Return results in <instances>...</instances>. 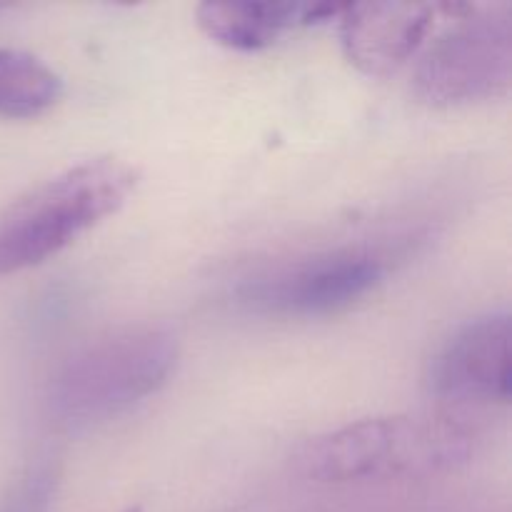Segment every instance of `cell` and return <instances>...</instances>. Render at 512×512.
<instances>
[{
	"instance_id": "1",
	"label": "cell",
	"mask_w": 512,
	"mask_h": 512,
	"mask_svg": "<svg viewBox=\"0 0 512 512\" xmlns=\"http://www.w3.org/2000/svg\"><path fill=\"white\" fill-rule=\"evenodd\" d=\"M475 438V425L463 410L385 415L308 440L298 453V468L328 485L420 478L465 463Z\"/></svg>"
},
{
	"instance_id": "2",
	"label": "cell",
	"mask_w": 512,
	"mask_h": 512,
	"mask_svg": "<svg viewBox=\"0 0 512 512\" xmlns=\"http://www.w3.org/2000/svg\"><path fill=\"white\" fill-rule=\"evenodd\" d=\"M178 355V338L163 325H128L95 338L50 378V418L65 430L118 418L168 383Z\"/></svg>"
},
{
	"instance_id": "3",
	"label": "cell",
	"mask_w": 512,
	"mask_h": 512,
	"mask_svg": "<svg viewBox=\"0 0 512 512\" xmlns=\"http://www.w3.org/2000/svg\"><path fill=\"white\" fill-rule=\"evenodd\" d=\"M138 188L125 160L90 158L20 195L0 213V275L45 263L118 213Z\"/></svg>"
},
{
	"instance_id": "4",
	"label": "cell",
	"mask_w": 512,
	"mask_h": 512,
	"mask_svg": "<svg viewBox=\"0 0 512 512\" xmlns=\"http://www.w3.org/2000/svg\"><path fill=\"white\" fill-rule=\"evenodd\" d=\"M512 80V13L508 5L470 8L445 30L415 68V93L435 108L508 95Z\"/></svg>"
},
{
	"instance_id": "5",
	"label": "cell",
	"mask_w": 512,
	"mask_h": 512,
	"mask_svg": "<svg viewBox=\"0 0 512 512\" xmlns=\"http://www.w3.org/2000/svg\"><path fill=\"white\" fill-rule=\"evenodd\" d=\"M383 275V258L370 250H328L248 280L238 303L270 318H323L373 293Z\"/></svg>"
},
{
	"instance_id": "6",
	"label": "cell",
	"mask_w": 512,
	"mask_h": 512,
	"mask_svg": "<svg viewBox=\"0 0 512 512\" xmlns=\"http://www.w3.org/2000/svg\"><path fill=\"white\" fill-rule=\"evenodd\" d=\"M508 310H493L453 333L430 363L428 383L438 398L465 405H505L510 400Z\"/></svg>"
},
{
	"instance_id": "7",
	"label": "cell",
	"mask_w": 512,
	"mask_h": 512,
	"mask_svg": "<svg viewBox=\"0 0 512 512\" xmlns=\"http://www.w3.org/2000/svg\"><path fill=\"white\" fill-rule=\"evenodd\" d=\"M435 5L425 3H363L345 5L340 43L350 63L365 75H393L420 50L433 30Z\"/></svg>"
},
{
	"instance_id": "8",
	"label": "cell",
	"mask_w": 512,
	"mask_h": 512,
	"mask_svg": "<svg viewBox=\"0 0 512 512\" xmlns=\"http://www.w3.org/2000/svg\"><path fill=\"white\" fill-rule=\"evenodd\" d=\"M200 30L230 50H263L285 30L303 25L300 3H203L195 10Z\"/></svg>"
},
{
	"instance_id": "9",
	"label": "cell",
	"mask_w": 512,
	"mask_h": 512,
	"mask_svg": "<svg viewBox=\"0 0 512 512\" xmlns=\"http://www.w3.org/2000/svg\"><path fill=\"white\" fill-rule=\"evenodd\" d=\"M63 95V78L25 50L0 48V118L28 120L48 113Z\"/></svg>"
},
{
	"instance_id": "10",
	"label": "cell",
	"mask_w": 512,
	"mask_h": 512,
	"mask_svg": "<svg viewBox=\"0 0 512 512\" xmlns=\"http://www.w3.org/2000/svg\"><path fill=\"white\" fill-rule=\"evenodd\" d=\"M55 490V473L50 465L33 470L23 483L15 488V493L10 495L8 503L3 505L0 512H45L48 510L50 498H53Z\"/></svg>"
},
{
	"instance_id": "11",
	"label": "cell",
	"mask_w": 512,
	"mask_h": 512,
	"mask_svg": "<svg viewBox=\"0 0 512 512\" xmlns=\"http://www.w3.org/2000/svg\"><path fill=\"white\" fill-rule=\"evenodd\" d=\"M123 512H143V508H140V505H133V508H128V510H123Z\"/></svg>"
},
{
	"instance_id": "12",
	"label": "cell",
	"mask_w": 512,
	"mask_h": 512,
	"mask_svg": "<svg viewBox=\"0 0 512 512\" xmlns=\"http://www.w3.org/2000/svg\"><path fill=\"white\" fill-rule=\"evenodd\" d=\"M10 8V5H3V3H0V13H3V10H8Z\"/></svg>"
}]
</instances>
